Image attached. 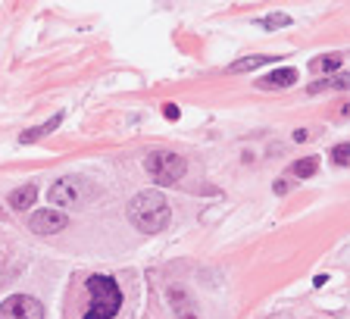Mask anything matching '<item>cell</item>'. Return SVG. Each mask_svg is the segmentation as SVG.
Masks as SVG:
<instances>
[{"instance_id": "obj_5", "label": "cell", "mask_w": 350, "mask_h": 319, "mask_svg": "<svg viewBox=\"0 0 350 319\" xmlns=\"http://www.w3.org/2000/svg\"><path fill=\"white\" fill-rule=\"evenodd\" d=\"M0 319H44V307L29 294H13L0 304Z\"/></svg>"}, {"instance_id": "obj_15", "label": "cell", "mask_w": 350, "mask_h": 319, "mask_svg": "<svg viewBox=\"0 0 350 319\" xmlns=\"http://www.w3.org/2000/svg\"><path fill=\"white\" fill-rule=\"evenodd\" d=\"M332 160H335V166H347V163H350V147L347 144H338L335 151H332Z\"/></svg>"}, {"instance_id": "obj_11", "label": "cell", "mask_w": 350, "mask_h": 319, "mask_svg": "<svg viewBox=\"0 0 350 319\" xmlns=\"http://www.w3.org/2000/svg\"><path fill=\"white\" fill-rule=\"evenodd\" d=\"M341 63H344L341 53H325V57H316L310 66H313V73H335Z\"/></svg>"}, {"instance_id": "obj_1", "label": "cell", "mask_w": 350, "mask_h": 319, "mask_svg": "<svg viewBox=\"0 0 350 319\" xmlns=\"http://www.w3.org/2000/svg\"><path fill=\"white\" fill-rule=\"evenodd\" d=\"M169 216H172V213H169V203H166V197H163V191H157V188L141 191V194H135L131 203H129L131 225L144 235L163 232L166 222H169Z\"/></svg>"}, {"instance_id": "obj_6", "label": "cell", "mask_w": 350, "mask_h": 319, "mask_svg": "<svg viewBox=\"0 0 350 319\" xmlns=\"http://www.w3.org/2000/svg\"><path fill=\"white\" fill-rule=\"evenodd\" d=\"M29 225L35 235H57L69 225V216L63 210H38V213H31Z\"/></svg>"}, {"instance_id": "obj_14", "label": "cell", "mask_w": 350, "mask_h": 319, "mask_svg": "<svg viewBox=\"0 0 350 319\" xmlns=\"http://www.w3.org/2000/svg\"><path fill=\"white\" fill-rule=\"evenodd\" d=\"M57 125H59V116H53L47 125H38V129L25 131V135H22V141H35V138H41V135H47V131H53V129H57Z\"/></svg>"}, {"instance_id": "obj_2", "label": "cell", "mask_w": 350, "mask_h": 319, "mask_svg": "<svg viewBox=\"0 0 350 319\" xmlns=\"http://www.w3.org/2000/svg\"><path fill=\"white\" fill-rule=\"evenodd\" d=\"M88 307L85 319H113L122 307V291L109 276H91L88 279Z\"/></svg>"}, {"instance_id": "obj_3", "label": "cell", "mask_w": 350, "mask_h": 319, "mask_svg": "<svg viewBox=\"0 0 350 319\" xmlns=\"http://www.w3.org/2000/svg\"><path fill=\"white\" fill-rule=\"evenodd\" d=\"M144 169L157 185H172V181H178L185 175L188 163H185V157H178L172 151H153V153H147Z\"/></svg>"}, {"instance_id": "obj_13", "label": "cell", "mask_w": 350, "mask_h": 319, "mask_svg": "<svg viewBox=\"0 0 350 319\" xmlns=\"http://www.w3.org/2000/svg\"><path fill=\"white\" fill-rule=\"evenodd\" d=\"M256 25H260V29H288V25H291V16L288 13H272V16H266V19H260Z\"/></svg>"}, {"instance_id": "obj_4", "label": "cell", "mask_w": 350, "mask_h": 319, "mask_svg": "<svg viewBox=\"0 0 350 319\" xmlns=\"http://www.w3.org/2000/svg\"><path fill=\"white\" fill-rule=\"evenodd\" d=\"M85 191H88L85 179H79V175H63V179H57L51 185L47 201H51L53 207H75V203L85 197Z\"/></svg>"}, {"instance_id": "obj_7", "label": "cell", "mask_w": 350, "mask_h": 319, "mask_svg": "<svg viewBox=\"0 0 350 319\" xmlns=\"http://www.w3.org/2000/svg\"><path fill=\"white\" fill-rule=\"evenodd\" d=\"M294 81H297V69H291V66H284V69H272L266 79H260L256 85L260 88H291Z\"/></svg>"}, {"instance_id": "obj_17", "label": "cell", "mask_w": 350, "mask_h": 319, "mask_svg": "<svg viewBox=\"0 0 350 319\" xmlns=\"http://www.w3.org/2000/svg\"><path fill=\"white\" fill-rule=\"evenodd\" d=\"M169 119H178V107H172V103H166V110H163Z\"/></svg>"}, {"instance_id": "obj_8", "label": "cell", "mask_w": 350, "mask_h": 319, "mask_svg": "<svg viewBox=\"0 0 350 319\" xmlns=\"http://www.w3.org/2000/svg\"><path fill=\"white\" fill-rule=\"evenodd\" d=\"M169 304H172V310L178 313V319H197V307L188 301V294H185L182 288H169Z\"/></svg>"}, {"instance_id": "obj_10", "label": "cell", "mask_w": 350, "mask_h": 319, "mask_svg": "<svg viewBox=\"0 0 350 319\" xmlns=\"http://www.w3.org/2000/svg\"><path fill=\"white\" fill-rule=\"evenodd\" d=\"M282 57H244V60H234L232 66H228V73H250V69H256V66H272L278 63Z\"/></svg>"}, {"instance_id": "obj_9", "label": "cell", "mask_w": 350, "mask_h": 319, "mask_svg": "<svg viewBox=\"0 0 350 319\" xmlns=\"http://www.w3.org/2000/svg\"><path fill=\"white\" fill-rule=\"evenodd\" d=\"M35 201H38V188H35V185L16 188L13 194H10V207H13V210H29V207H31Z\"/></svg>"}, {"instance_id": "obj_12", "label": "cell", "mask_w": 350, "mask_h": 319, "mask_svg": "<svg viewBox=\"0 0 350 319\" xmlns=\"http://www.w3.org/2000/svg\"><path fill=\"white\" fill-rule=\"evenodd\" d=\"M316 169H319V160H316V157H304V160H297V163L291 166V175H294V179H310Z\"/></svg>"}, {"instance_id": "obj_16", "label": "cell", "mask_w": 350, "mask_h": 319, "mask_svg": "<svg viewBox=\"0 0 350 319\" xmlns=\"http://www.w3.org/2000/svg\"><path fill=\"white\" fill-rule=\"evenodd\" d=\"M332 85H338V88H347V75H338L335 81H313V85H310V91H322V88H332Z\"/></svg>"}]
</instances>
